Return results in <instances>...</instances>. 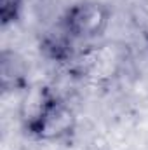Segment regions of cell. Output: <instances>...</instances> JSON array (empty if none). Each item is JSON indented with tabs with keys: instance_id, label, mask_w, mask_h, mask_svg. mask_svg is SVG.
<instances>
[{
	"instance_id": "6da1fadb",
	"label": "cell",
	"mask_w": 148,
	"mask_h": 150,
	"mask_svg": "<svg viewBox=\"0 0 148 150\" xmlns=\"http://www.w3.org/2000/svg\"><path fill=\"white\" fill-rule=\"evenodd\" d=\"M21 120L25 131L40 142L68 140L77 129L73 108L47 86L26 91L21 103Z\"/></svg>"
},
{
	"instance_id": "7a4b0ae2",
	"label": "cell",
	"mask_w": 148,
	"mask_h": 150,
	"mask_svg": "<svg viewBox=\"0 0 148 150\" xmlns=\"http://www.w3.org/2000/svg\"><path fill=\"white\" fill-rule=\"evenodd\" d=\"M110 19L111 11L106 4L98 0H80L65 11L61 28L75 42H92L105 35Z\"/></svg>"
},
{
	"instance_id": "3957f363",
	"label": "cell",
	"mask_w": 148,
	"mask_h": 150,
	"mask_svg": "<svg viewBox=\"0 0 148 150\" xmlns=\"http://www.w3.org/2000/svg\"><path fill=\"white\" fill-rule=\"evenodd\" d=\"M75 40L61 26L58 32H47L40 40V52L54 63H70L75 59Z\"/></svg>"
},
{
	"instance_id": "277c9868",
	"label": "cell",
	"mask_w": 148,
	"mask_h": 150,
	"mask_svg": "<svg viewBox=\"0 0 148 150\" xmlns=\"http://www.w3.org/2000/svg\"><path fill=\"white\" fill-rule=\"evenodd\" d=\"M0 80H2V91H16V89H25L26 86V77H25V67L21 59L12 51H2L0 56Z\"/></svg>"
},
{
	"instance_id": "5b68a950",
	"label": "cell",
	"mask_w": 148,
	"mask_h": 150,
	"mask_svg": "<svg viewBox=\"0 0 148 150\" xmlns=\"http://www.w3.org/2000/svg\"><path fill=\"white\" fill-rule=\"evenodd\" d=\"M25 0H0V23L2 26L14 25L21 19Z\"/></svg>"
}]
</instances>
